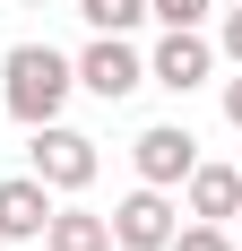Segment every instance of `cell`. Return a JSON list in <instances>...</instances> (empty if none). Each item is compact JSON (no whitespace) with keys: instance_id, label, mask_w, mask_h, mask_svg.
Segmentation results:
<instances>
[{"instance_id":"cell-1","label":"cell","mask_w":242,"mask_h":251,"mask_svg":"<svg viewBox=\"0 0 242 251\" xmlns=\"http://www.w3.org/2000/svg\"><path fill=\"white\" fill-rule=\"evenodd\" d=\"M70 87H78V70H70V52H52V44H18L9 61H0V96H9V113H18L26 130L61 122Z\"/></svg>"},{"instance_id":"cell-2","label":"cell","mask_w":242,"mask_h":251,"mask_svg":"<svg viewBox=\"0 0 242 251\" xmlns=\"http://www.w3.org/2000/svg\"><path fill=\"white\" fill-rule=\"evenodd\" d=\"M35 182H52V191H87L96 182V139L87 130H70V122H35Z\"/></svg>"},{"instance_id":"cell-3","label":"cell","mask_w":242,"mask_h":251,"mask_svg":"<svg viewBox=\"0 0 242 251\" xmlns=\"http://www.w3.org/2000/svg\"><path fill=\"white\" fill-rule=\"evenodd\" d=\"M104 226H113V251H165V243H173V226H182V208H173V191L139 182V191H130Z\"/></svg>"},{"instance_id":"cell-4","label":"cell","mask_w":242,"mask_h":251,"mask_svg":"<svg viewBox=\"0 0 242 251\" xmlns=\"http://www.w3.org/2000/svg\"><path fill=\"white\" fill-rule=\"evenodd\" d=\"M208 70H217V44H208L199 26H165V44L147 52V87H165V96L208 87Z\"/></svg>"},{"instance_id":"cell-5","label":"cell","mask_w":242,"mask_h":251,"mask_svg":"<svg viewBox=\"0 0 242 251\" xmlns=\"http://www.w3.org/2000/svg\"><path fill=\"white\" fill-rule=\"evenodd\" d=\"M70 70H78V87H87V96H104V104H121V96H139V87H147V61L130 52V35H96Z\"/></svg>"},{"instance_id":"cell-6","label":"cell","mask_w":242,"mask_h":251,"mask_svg":"<svg viewBox=\"0 0 242 251\" xmlns=\"http://www.w3.org/2000/svg\"><path fill=\"white\" fill-rule=\"evenodd\" d=\"M130 165H139V182H156V191H182V174L199 165V139L182 122H156V130L130 139Z\"/></svg>"},{"instance_id":"cell-7","label":"cell","mask_w":242,"mask_h":251,"mask_svg":"<svg viewBox=\"0 0 242 251\" xmlns=\"http://www.w3.org/2000/svg\"><path fill=\"white\" fill-rule=\"evenodd\" d=\"M44 217H52V182L35 174L0 182V243H44Z\"/></svg>"},{"instance_id":"cell-8","label":"cell","mask_w":242,"mask_h":251,"mask_svg":"<svg viewBox=\"0 0 242 251\" xmlns=\"http://www.w3.org/2000/svg\"><path fill=\"white\" fill-rule=\"evenodd\" d=\"M182 191H191V217H208V226L242 217V174H234V165H191Z\"/></svg>"},{"instance_id":"cell-9","label":"cell","mask_w":242,"mask_h":251,"mask_svg":"<svg viewBox=\"0 0 242 251\" xmlns=\"http://www.w3.org/2000/svg\"><path fill=\"white\" fill-rule=\"evenodd\" d=\"M44 251H113V226L96 208H52L44 217Z\"/></svg>"},{"instance_id":"cell-10","label":"cell","mask_w":242,"mask_h":251,"mask_svg":"<svg viewBox=\"0 0 242 251\" xmlns=\"http://www.w3.org/2000/svg\"><path fill=\"white\" fill-rule=\"evenodd\" d=\"M78 18L96 26V35H130V26L147 18V0H78Z\"/></svg>"},{"instance_id":"cell-11","label":"cell","mask_w":242,"mask_h":251,"mask_svg":"<svg viewBox=\"0 0 242 251\" xmlns=\"http://www.w3.org/2000/svg\"><path fill=\"white\" fill-rule=\"evenodd\" d=\"M165 251H234V234L208 226V217H191V226H173V243H165Z\"/></svg>"},{"instance_id":"cell-12","label":"cell","mask_w":242,"mask_h":251,"mask_svg":"<svg viewBox=\"0 0 242 251\" xmlns=\"http://www.w3.org/2000/svg\"><path fill=\"white\" fill-rule=\"evenodd\" d=\"M147 18H165V26H199V18H208V0H147Z\"/></svg>"},{"instance_id":"cell-13","label":"cell","mask_w":242,"mask_h":251,"mask_svg":"<svg viewBox=\"0 0 242 251\" xmlns=\"http://www.w3.org/2000/svg\"><path fill=\"white\" fill-rule=\"evenodd\" d=\"M217 52H225V61L242 70V9H225V35H217Z\"/></svg>"},{"instance_id":"cell-14","label":"cell","mask_w":242,"mask_h":251,"mask_svg":"<svg viewBox=\"0 0 242 251\" xmlns=\"http://www.w3.org/2000/svg\"><path fill=\"white\" fill-rule=\"evenodd\" d=\"M225 122L242 130V78H225Z\"/></svg>"}]
</instances>
